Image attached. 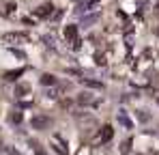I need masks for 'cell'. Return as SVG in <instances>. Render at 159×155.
Masks as SVG:
<instances>
[{"mask_svg": "<svg viewBox=\"0 0 159 155\" xmlns=\"http://www.w3.org/2000/svg\"><path fill=\"white\" fill-rule=\"evenodd\" d=\"M65 37L71 41V45H73L75 50L80 48V41H78V26H73V24L67 26V28H65Z\"/></svg>", "mask_w": 159, "mask_h": 155, "instance_id": "6da1fadb", "label": "cell"}, {"mask_svg": "<svg viewBox=\"0 0 159 155\" xmlns=\"http://www.w3.org/2000/svg\"><path fill=\"white\" fill-rule=\"evenodd\" d=\"M4 41H9V43H24V41H28V35H24V32H9V35H4Z\"/></svg>", "mask_w": 159, "mask_h": 155, "instance_id": "7a4b0ae2", "label": "cell"}, {"mask_svg": "<svg viewBox=\"0 0 159 155\" xmlns=\"http://www.w3.org/2000/svg\"><path fill=\"white\" fill-rule=\"evenodd\" d=\"M50 125H52V121L48 116H34L32 119V127L34 129H45V127H50Z\"/></svg>", "mask_w": 159, "mask_h": 155, "instance_id": "3957f363", "label": "cell"}, {"mask_svg": "<svg viewBox=\"0 0 159 155\" xmlns=\"http://www.w3.org/2000/svg\"><path fill=\"white\" fill-rule=\"evenodd\" d=\"M112 136H114V129L110 125H103V129H101V142H110Z\"/></svg>", "mask_w": 159, "mask_h": 155, "instance_id": "277c9868", "label": "cell"}, {"mask_svg": "<svg viewBox=\"0 0 159 155\" xmlns=\"http://www.w3.org/2000/svg\"><path fill=\"white\" fill-rule=\"evenodd\" d=\"M50 13H52V4H45V7H41V9L34 11V15H39V17H45V15H50Z\"/></svg>", "mask_w": 159, "mask_h": 155, "instance_id": "5b68a950", "label": "cell"}, {"mask_svg": "<svg viewBox=\"0 0 159 155\" xmlns=\"http://www.w3.org/2000/svg\"><path fill=\"white\" fill-rule=\"evenodd\" d=\"M22 73H24V69H15V71H7V73H4V80H11V82H13V80H17V78L22 76Z\"/></svg>", "mask_w": 159, "mask_h": 155, "instance_id": "8992f818", "label": "cell"}, {"mask_svg": "<svg viewBox=\"0 0 159 155\" xmlns=\"http://www.w3.org/2000/svg\"><path fill=\"white\" fill-rule=\"evenodd\" d=\"M41 84H45V86L50 84V86H52V84H56V78H54L52 73H43V76H41Z\"/></svg>", "mask_w": 159, "mask_h": 155, "instance_id": "52a82bcc", "label": "cell"}, {"mask_svg": "<svg viewBox=\"0 0 159 155\" xmlns=\"http://www.w3.org/2000/svg\"><path fill=\"white\" fill-rule=\"evenodd\" d=\"M11 123H22V112H13L11 114Z\"/></svg>", "mask_w": 159, "mask_h": 155, "instance_id": "ba28073f", "label": "cell"}, {"mask_svg": "<svg viewBox=\"0 0 159 155\" xmlns=\"http://www.w3.org/2000/svg\"><path fill=\"white\" fill-rule=\"evenodd\" d=\"M118 121H120L123 125H127V127H131V123H129V119H127L125 114H118Z\"/></svg>", "mask_w": 159, "mask_h": 155, "instance_id": "9c48e42d", "label": "cell"}, {"mask_svg": "<svg viewBox=\"0 0 159 155\" xmlns=\"http://www.w3.org/2000/svg\"><path fill=\"white\" fill-rule=\"evenodd\" d=\"M24 93H28V86L24 84V86H17V95H24Z\"/></svg>", "mask_w": 159, "mask_h": 155, "instance_id": "30bf717a", "label": "cell"}, {"mask_svg": "<svg viewBox=\"0 0 159 155\" xmlns=\"http://www.w3.org/2000/svg\"><path fill=\"white\" fill-rule=\"evenodd\" d=\"M157 13H159V2H157Z\"/></svg>", "mask_w": 159, "mask_h": 155, "instance_id": "8fae6325", "label": "cell"}]
</instances>
